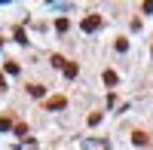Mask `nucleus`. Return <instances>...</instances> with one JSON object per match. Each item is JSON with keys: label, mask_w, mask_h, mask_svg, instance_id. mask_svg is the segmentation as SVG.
<instances>
[{"label": "nucleus", "mask_w": 153, "mask_h": 150, "mask_svg": "<svg viewBox=\"0 0 153 150\" xmlns=\"http://www.w3.org/2000/svg\"><path fill=\"white\" fill-rule=\"evenodd\" d=\"M129 49V40H117V52H126Z\"/></svg>", "instance_id": "9d476101"}, {"label": "nucleus", "mask_w": 153, "mask_h": 150, "mask_svg": "<svg viewBox=\"0 0 153 150\" xmlns=\"http://www.w3.org/2000/svg\"><path fill=\"white\" fill-rule=\"evenodd\" d=\"M101 28V16H89V19H83V31L86 34H92V31H98Z\"/></svg>", "instance_id": "f257e3e1"}, {"label": "nucleus", "mask_w": 153, "mask_h": 150, "mask_svg": "<svg viewBox=\"0 0 153 150\" xmlns=\"http://www.w3.org/2000/svg\"><path fill=\"white\" fill-rule=\"evenodd\" d=\"M55 31L65 34V31H68V19H58V22H55Z\"/></svg>", "instance_id": "0eeeda50"}, {"label": "nucleus", "mask_w": 153, "mask_h": 150, "mask_svg": "<svg viewBox=\"0 0 153 150\" xmlns=\"http://www.w3.org/2000/svg\"><path fill=\"white\" fill-rule=\"evenodd\" d=\"M65 104H68L65 98H61V95H55V98H49V101H46V110H61Z\"/></svg>", "instance_id": "f03ea898"}, {"label": "nucleus", "mask_w": 153, "mask_h": 150, "mask_svg": "<svg viewBox=\"0 0 153 150\" xmlns=\"http://www.w3.org/2000/svg\"><path fill=\"white\" fill-rule=\"evenodd\" d=\"M9 126H12V120H9V117H0V132H6Z\"/></svg>", "instance_id": "6e6552de"}, {"label": "nucleus", "mask_w": 153, "mask_h": 150, "mask_svg": "<svg viewBox=\"0 0 153 150\" xmlns=\"http://www.w3.org/2000/svg\"><path fill=\"white\" fill-rule=\"evenodd\" d=\"M28 92H31L34 98H43V92H46V89H43V86H28Z\"/></svg>", "instance_id": "39448f33"}, {"label": "nucleus", "mask_w": 153, "mask_h": 150, "mask_svg": "<svg viewBox=\"0 0 153 150\" xmlns=\"http://www.w3.org/2000/svg\"><path fill=\"white\" fill-rule=\"evenodd\" d=\"M6 74H19V65H16V61H6Z\"/></svg>", "instance_id": "1a4fd4ad"}, {"label": "nucleus", "mask_w": 153, "mask_h": 150, "mask_svg": "<svg viewBox=\"0 0 153 150\" xmlns=\"http://www.w3.org/2000/svg\"><path fill=\"white\" fill-rule=\"evenodd\" d=\"M132 141L141 147V144H147V135H144V132H135V135H132Z\"/></svg>", "instance_id": "20e7f679"}, {"label": "nucleus", "mask_w": 153, "mask_h": 150, "mask_svg": "<svg viewBox=\"0 0 153 150\" xmlns=\"http://www.w3.org/2000/svg\"><path fill=\"white\" fill-rule=\"evenodd\" d=\"M104 83H107V86H117V74H113V71H104Z\"/></svg>", "instance_id": "423d86ee"}, {"label": "nucleus", "mask_w": 153, "mask_h": 150, "mask_svg": "<svg viewBox=\"0 0 153 150\" xmlns=\"http://www.w3.org/2000/svg\"><path fill=\"white\" fill-rule=\"evenodd\" d=\"M65 77H68V80L76 77V65H71V61H68V65H65Z\"/></svg>", "instance_id": "7ed1b4c3"}]
</instances>
